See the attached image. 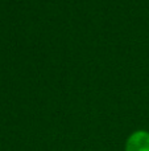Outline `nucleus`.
<instances>
[{
    "label": "nucleus",
    "mask_w": 149,
    "mask_h": 151,
    "mask_svg": "<svg viewBox=\"0 0 149 151\" xmlns=\"http://www.w3.org/2000/svg\"><path fill=\"white\" fill-rule=\"evenodd\" d=\"M126 151H149V133L144 130L135 131L126 143Z\"/></svg>",
    "instance_id": "obj_1"
}]
</instances>
